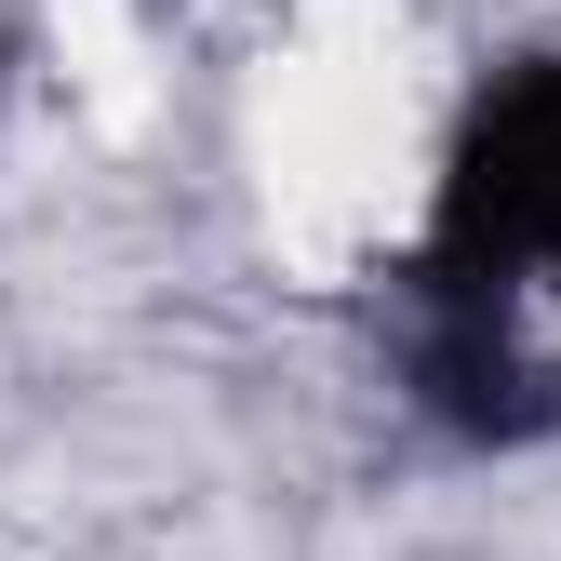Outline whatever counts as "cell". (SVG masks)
<instances>
[{
	"label": "cell",
	"mask_w": 561,
	"mask_h": 561,
	"mask_svg": "<svg viewBox=\"0 0 561 561\" xmlns=\"http://www.w3.org/2000/svg\"><path fill=\"white\" fill-rule=\"evenodd\" d=\"M401 375L468 442L561 428V54L468 94L401 267Z\"/></svg>",
	"instance_id": "6da1fadb"
}]
</instances>
